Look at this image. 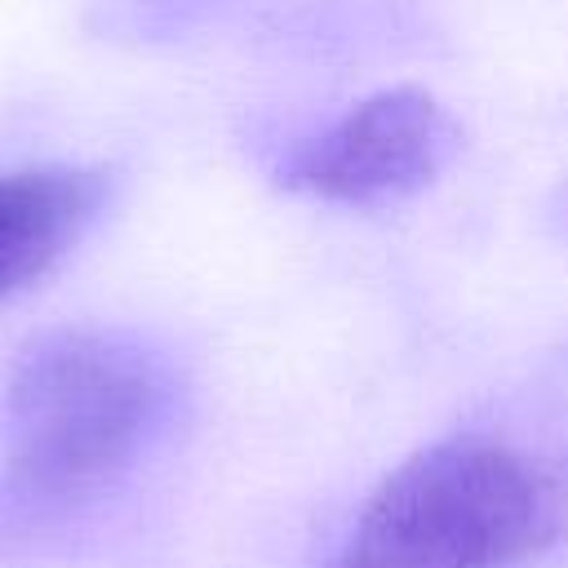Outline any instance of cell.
Segmentation results:
<instances>
[{"label":"cell","instance_id":"obj_1","mask_svg":"<svg viewBox=\"0 0 568 568\" xmlns=\"http://www.w3.org/2000/svg\"><path fill=\"white\" fill-rule=\"evenodd\" d=\"M160 404V368L124 337L53 333L13 364L4 386V470L36 497L89 493L138 457Z\"/></svg>","mask_w":568,"mask_h":568},{"label":"cell","instance_id":"obj_2","mask_svg":"<svg viewBox=\"0 0 568 568\" xmlns=\"http://www.w3.org/2000/svg\"><path fill=\"white\" fill-rule=\"evenodd\" d=\"M537 470L493 439H444L359 510L342 568H510L546 537Z\"/></svg>","mask_w":568,"mask_h":568},{"label":"cell","instance_id":"obj_3","mask_svg":"<svg viewBox=\"0 0 568 568\" xmlns=\"http://www.w3.org/2000/svg\"><path fill=\"white\" fill-rule=\"evenodd\" d=\"M457 138V120L435 93L395 84L368 93L328 129L297 142L280 164V182L324 204H395L448 169Z\"/></svg>","mask_w":568,"mask_h":568},{"label":"cell","instance_id":"obj_4","mask_svg":"<svg viewBox=\"0 0 568 568\" xmlns=\"http://www.w3.org/2000/svg\"><path fill=\"white\" fill-rule=\"evenodd\" d=\"M106 178L75 164L0 173V302L49 275L93 226Z\"/></svg>","mask_w":568,"mask_h":568}]
</instances>
